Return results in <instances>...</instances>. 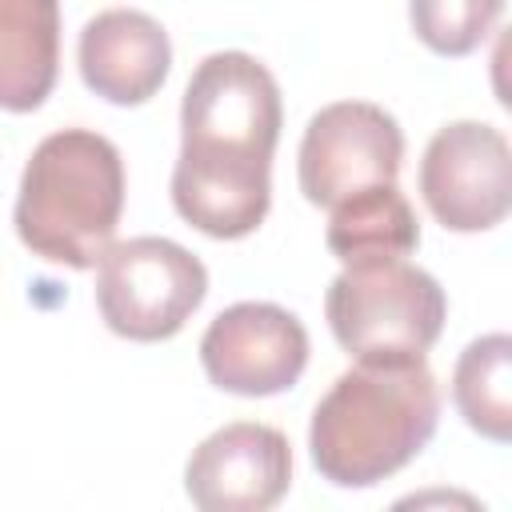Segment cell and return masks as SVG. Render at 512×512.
I'll return each instance as SVG.
<instances>
[{
	"label": "cell",
	"mask_w": 512,
	"mask_h": 512,
	"mask_svg": "<svg viewBox=\"0 0 512 512\" xmlns=\"http://www.w3.org/2000/svg\"><path fill=\"white\" fill-rule=\"evenodd\" d=\"M280 120L276 76L256 56L212 52L196 64L172 168V204L192 228L212 240H240L264 224Z\"/></svg>",
	"instance_id": "cell-1"
},
{
	"label": "cell",
	"mask_w": 512,
	"mask_h": 512,
	"mask_svg": "<svg viewBox=\"0 0 512 512\" xmlns=\"http://www.w3.org/2000/svg\"><path fill=\"white\" fill-rule=\"evenodd\" d=\"M440 388L424 360L340 372L308 424L316 472L336 488H372L436 436Z\"/></svg>",
	"instance_id": "cell-2"
},
{
	"label": "cell",
	"mask_w": 512,
	"mask_h": 512,
	"mask_svg": "<svg viewBox=\"0 0 512 512\" xmlns=\"http://www.w3.org/2000/svg\"><path fill=\"white\" fill-rule=\"evenodd\" d=\"M124 212L120 148L92 128L36 144L16 192V236L48 264L96 268Z\"/></svg>",
	"instance_id": "cell-3"
},
{
	"label": "cell",
	"mask_w": 512,
	"mask_h": 512,
	"mask_svg": "<svg viewBox=\"0 0 512 512\" xmlns=\"http://www.w3.org/2000/svg\"><path fill=\"white\" fill-rule=\"evenodd\" d=\"M324 316L336 344L364 364L424 360L440 340L448 296L432 272L404 256L352 260L328 284Z\"/></svg>",
	"instance_id": "cell-4"
},
{
	"label": "cell",
	"mask_w": 512,
	"mask_h": 512,
	"mask_svg": "<svg viewBox=\"0 0 512 512\" xmlns=\"http://www.w3.org/2000/svg\"><path fill=\"white\" fill-rule=\"evenodd\" d=\"M208 296V268L168 236L108 244L96 264V308L104 324L140 344L176 336Z\"/></svg>",
	"instance_id": "cell-5"
},
{
	"label": "cell",
	"mask_w": 512,
	"mask_h": 512,
	"mask_svg": "<svg viewBox=\"0 0 512 512\" xmlns=\"http://www.w3.org/2000/svg\"><path fill=\"white\" fill-rule=\"evenodd\" d=\"M404 160V132L392 112L368 100H336L320 108L300 140V192L316 208H332L344 196L392 184Z\"/></svg>",
	"instance_id": "cell-6"
},
{
	"label": "cell",
	"mask_w": 512,
	"mask_h": 512,
	"mask_svg": "<svg viewBox=\"0 0 512 512\" xmlns=\"http://www.w3.org/2000/svg\"><path fill=\"white\" fill-rule=\"evenodd\" d=\"M420 196L452 232H488L512 208V148L484 120L444 124L420 160Z\"/></svg>",
	"instance_id": "cell-7"
},
{
	"label": "cell",
	"mask_w": 512,
	"mask_h": 512,
	"mask_svg": "<svg viewBox=\"0 0 512 512\" xmlns=\"http://www.w3.org/2000/svg\"><path fill=\"white\" fill-rule=\"evenodd\" d=\"M200 364L208 380L232 396H276L304 376L308 332L280 304L240 300L200 336Z\"/></svg>",
	"instance_id": "cell-8"
},
{
	"label": "cell",
	"mask_w": 512,
	"mask_h": 512,
	"mask_svg": "<svg viewBox=\"0 0 512 512\" xmlns=\"http://www.w3.org/2000/svg\"><path fill=\"white\" fill-rule=\"evenodd\" d=\"M288 484V436L252 420H236L204 436L184 468V492L200 512H268L284 500Z\"/></svg>",
	"instance_id": "cell-9"
},
{
	"label": "cell",
	"mask_w": 512,
	"mask_h": 512,
	"mask_svg": "<svg viewBox=\"0 0 512 512\" xmlns=\"http://www.w3.org/2000/svg\"><path fill=\"white\" fill-rule=\"evenodd\" d=\"M84 84L108 104H144L160 92L172 68L168 32L136 8H108L92 16L76 44Z\"/></svg>",
	"instance_id": "cell-10"
},
{
	"label": "cell",
	"mask_w": 512,
	"mask_h": 512,
	"mask_svg": "<svg viewBox=\"0 0 512 512\" xmlns=\"http://www.w3.org/2000/svg\"><path fill=\"white\" fill-rule=\"evenodd\" d=\"M60 68V0H0V108L32 112Z\"/></svg>",
	"instance_id": "cell-11"
},
{
	"label": "cell",
	"mask_w": 512,
	"mask_h": 512,
	"mask_svg": "<svg viewBox=\"0 0 512 512\" xmlns=\"http://www.w3.org/2000/svg\"><path fill=\"white\" fill-rule=\"evenodd\" d=\"M324 240L328 252L344 264L376 260V256H408L420 244V224L408 196L392 180V184L360 188L340 204H332Z\"/></svg>",
	"instance_id": "cell-12"
},
{
	"label": "cell",
	"mask_w": 512,
	"mask_h": 512,
	"mask_svg": "<svg viewBox=\"0 0 512 512\" xmlns=\"http://www.w3.org/2000/svg\"><path fill=\"white\" fill-rule=\"evenodd\" d=\"M452 400L472 432L496 444L512 440V340L504 332H488L460 352Z\"/></svg>",
	"instance_id": "cell-13"
},
{
	"label": "cell",
	"mask_w": 512,
	"mask_h": 512,
	"mask_svg": "<svg viewBox=\"0 0 512 512\" xmlns=\"http://www.w3.org/2000/svg\"><path fill=\"white\" fill-rule=\"evenodd\" d=\"M504 0H408L412 32L436 56H468L496 28Z\"/></svg>",
	"instance_id": "cell-14"
}]
</instances>
